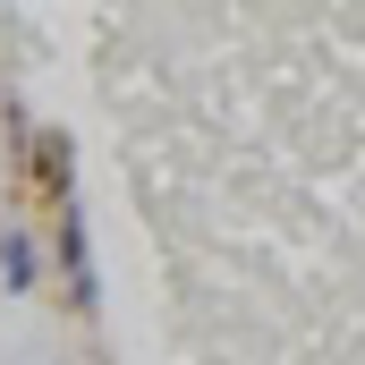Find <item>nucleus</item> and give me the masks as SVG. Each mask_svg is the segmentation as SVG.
Returning a JSON list of instances; mask_svg holds the SVG:
<instances>
[{
    "mask_svg": "<svg viewBox=\"0 0 365 365\" xmlns=\"http://www.w3.org/2000/svg\"><path fill=\"white\" fill-rule=\"evenodd\" d=\"M60 264H68V280H77V297L93 306V264H86V221H77V204L60 212Z\"/></svg>",
    "mask_w": 365,
    "mask_h": 365,
    "instance_id": "nucleus-1",
    "label": "nucleus"
},
{
    "mask_svg": "<svg viewBox=\"0 0 365 365\" xmlns=\"http://www.w3.org/2000/svg\"><path fill=\"white\" fill-rule=\"evenodd\" d=\"M34 272H43L34 238H0V280H9V289H34Z\"/></svg>",
    "mask_w": 365,
    "mask_h": 365,
    "instance_id": "nucleus-2",
    "label": "nucleus"
},
{
    "mask_svg": "<svg viewBox=\"0 0 365 365\" xmlns=\"http://www.w3.org/2000/svg\"><path fill=\"white\" fill-rule=\"evenodd\" d=\"M34 170H43V187L68 204V136H43V153H34Z\"/></svg>",
    "mask_w": 365,
    "mask_h": 365,
    "instance_id": "nucleus-3",
    "label": "nucleus"
}]
</instances>
